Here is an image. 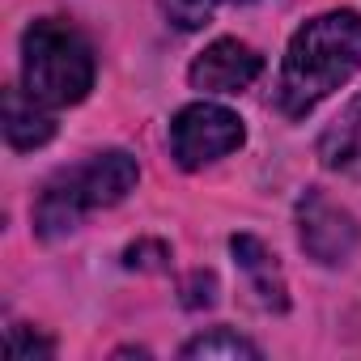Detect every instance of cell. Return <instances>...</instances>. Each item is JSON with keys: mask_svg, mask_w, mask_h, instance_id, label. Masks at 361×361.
<instances>
[{"mask_svg": "<svg viewBox=\"0 0 361 361\" xmlns=\"http://www.w3.org/2000/svg\"><path fill=\"white\" fill-rule=\"evenodd\" d=\"M361 68V13L331 9L310 18L285 51L276 102L289 119H306L323 98L353 81Z\"/></svg>", "mask_w": 361, "mask_h": 361, "instance_id": "1", "label": "cell"}, {"mask_svg": "<svg viewBox=\"0 0 361 361\" xmlns=\"http://www.w3.org/2000/svg\"><path fill=\"white\" fill-rule=\"evenodd\" d=\"M136 178H140V166L123 149H106V153H94L90 161L73 166V170H60L35 204V234L39 238L73 234L85 213L119 204L136 188Z\"/></svg>", "mask_w": 361, "mask_h": 361, "instance_id": "2", "label": "cell"}, {"mask_svg": "<svg viewBox=\"0 0 361 361\" xmlns=\"http://www.w3.org/2000/svg\"><path fill=\"white\" fill-rule=\"evenodd\" d=\"M22 90L43 106H73L94 90V47L68 22L43 18L22 35Z\"/></svg>", "mask_w": 361, "mask_h": 361, "instance_id": "3", "label": "cell"}, {"mask_svg": "<svg viewBox=\"0 0 361 361\" xmlns=\"http://www.w3.org/2000/svg\"><path fill=\"white\" fill-rule=\"evenodd\" d=\"M247 140L243 119L217 102H192L170 119V153L183 170H200Z\"/></svg>", "mask_w": 361, "mask_h": 361, "instance_id": "4", "label": "cell"}, {"mask_svg": "<svg viewBox=\"0 0 361 361\" xmlns=\"http://www.w3.org/2000/svg\"><path fill=\"white\" fill-rule=\"evenodd\" d=\"M298 238H302V251L310 259L336 268V264H344L357 251L361 230H357L348 209L331 204L323 192H306L298 200Z\"/></svg>", "mask_w": 361, "mask_h": 361, "instance_id": "5", "label": "cell"}, {"mask_svg": "<svg viewBox=\"0 0 361 361\" xmlns=\"http://www.w3.org/2000/svg\"><path fill=\"white\" fill-rule=\"evenodd\" d=\"M259 73H264V60L255 47H247L238 39H217L196 56L188 81L200 94H243Z\"/></svg>", "mask_w": 361, "mask_h": 361, "instance_id": "6", "label": "cell"}, {"mask_svg": "<svg viewBox=\"0 0 361 361\" xmlns=\"http://www.w3.org/2000/svg\"><path fill=\"white\" fill-rule=\"evenodd\" d=\"M230 251H234L238 268L247 272V281H251L259 306H264V310H285L289 298H285V276H281L276 255H272L259 238H251V234H234V238H230Z\"/></svg>", "mask_w": 361, "mask_h": 361, "instance_id": "7", "label": "cell"}, {"mask_svg": "<svg viewBox=\"0 0 361 361\" xmlns=\"http://www.w3.org/2000/svg\"><path fill=\"white\" fill-rule=\"evenodd\" d=\"M56 136V119L51 106H43L39 98H30L26 90H9L5 94V140L13 149H39Z\"/></svg>", "mask_w": 361, "mask_h": 361, "instance_id": "8", "label": "cell"}, {"mask_svg": "<svg viewBox=\"0 0 361 361\" xmlns=\"http://www.w3.org/2000/svg\"><path fill=\"white\" fill-rule=\"evenodd\" d=\"M319 157L327 170H357L361 166V94L331 119L319 140Z\"/></svg>", "mask_w": 361, "mask_h": 361, "instance_id": "9", "label": "cell"}, {"mask_svg": "<svg viewBox=\"0 0 361 361\" xmlns=\"http://www.w3.org/2000/svg\"><path fill=\"white\" fill-rule=\"evenodd\" d=\"M183 357H192V361H217V357H226V361H255L259 357V348L251 344V340H243L238 331H226V327H217V331H209V336H196V340H188L183 344Z\"/></svg>", "mask_w": 361, "mask_h": 361, "instance_id": "10", "label": "cell"}, {"mask_svg": "<svg viewBox=\"0 0 361 361\" xmlns=\"http://www.w3.org/2000/svg\"><path fill=\"white\" fill-rule=\"evenodd\" d=\"M157 9H161V18H166L174 30L192 35V30H204V26L213 22L217 0H157Z\"/></svg>", "mask_w": 361, "mask_h": 361, "instance_id": "11", "label": "cell"}, {"mask_svg": "<svg viewBox=\"0 0 361 361\" xmlns=\"http://www.w3.org/2000/svg\"><path fill=\"white\" fill-rule=\"evenodd\" d=\"M5 353L13 357V361H47L51 353H56V344L47 340V336H39L35 327H9V340H5Z\"/></svg>", "mask_w": 361, "mask_h": 361, "instance_id": "12", "label": "cell"}, {"mask_svg": "<svg viewBox=\"0 0 361 361\" xmlns=\"http://www.w3.org/2000/svg\"><path fill=\"white\" fill-rule=\"evenodd\" d=\"M166 259H170V247L157 243V238H140L123 251V264L136 268V272H157V268H166Z\"/></svg>", "mask_w": 361, "mask_h": 361, "instance_id": "13", "label": "cell"}, {"mask_svg": "<svg viewBox=\"0 0 361 361\" xmlns=\"http://www.w3.org/2000/svg\"><path fill=\"white\" fill-rule=\"evenodd\" d=\"M213 302H217V276L213 272H196L183 285V306L188 310H200V306H213Z\"/></svg>", "mask_w": 361, "mask_h": 361, "instance_id": "14", "label": "cell"}, {"mask_svg": "<svg viewBox=\"0 0 361 361\" xmlns=\"http://www.w3.org/2000/svg\"><path fill=\"white\" fill-rule=\"evenodd\" d=\"M234 5H255V0H234Z\"/></svg>", "mask_w": 361, "mask_h": 361, "instance_id": "15", "label": "cell"}]
</instances>
